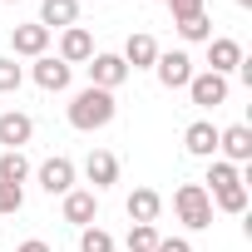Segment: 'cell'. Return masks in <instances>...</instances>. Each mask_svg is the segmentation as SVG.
Instances as JSON below:
<instances>
[{"label":"cell","mask_w":252,"mask_h":252,"mask_svg":"<svg viewBox=\"0 0 252 252\" xmlns=\"http://www.w3.org/2000/svg\"><path fill=\"white\" fill-rule=\"evenodd\" d=\"M84 178H89V188H94V193L114 188V183H119V158H114L109 149H94V154L84 158Z\"/></svg>","instance_id":"obj_15"},{"label":"cell","mask_w":252,"mask_h":252,"mask_svg":"<svg viewBox=\"0 0 252 252\" xmlns=\"http://www.w3.org/2000/svg\"><path fill=\"white\" fill-rule=\"evenodd\" d=\"M124 213H129V222H158V213H163L158 188H134L129 203H124Z\"/></svg>","instance_id":"obj_18"},{"label":"cell","mask_w":252,"mask_h":252,"mask_svg":"<svg viewBox=\"0 0 252 252\" xmlns=\"http://www.w3.org/2000/svg\"><path fill=\"white\" fill-rule=\"evenodd\" d=\"M183 149L193 158H218V124L213 119H193L183 129Z\"/></svg>","instance_id":"obj_13"},{"label":"cell","mask_w":252,"mask_h":252,"mask_svg":"<svg viewBox=\"0 0 252 252\" xmlns=\"http://www.w3.org/2000/svg\"><path fill=\"white\" fill-rule=\"evenodd\" d=\"M60 213H64L69 227H89V222L99 218V193H94V188H69V193L60 198Z\"/></svg>","instance_id":"obj_9"},{"label":"cell","mask_w":252,"mask_h":252,"mask_svg":"<svg viewBox=\"0 0 252 252\" xmlns=\"http://www.w3.org/2000/svg\"><path fill=\"white\" fill-rule=\"evenodd\" d=\"M173 10V20H188V15H203V0H163Z\"/></svg>","instance_id":"obj_27"},{"label":"cell","mask_w":252,"mask_h":252,"mask_svg":"<svg viewBox=\"0 0 252 252\" xmlns=\"http://www.w3.org/2000/svg\"><path fill=\"white\" fill-rule=\"evenodd\" d=\"M20 208H25V193L10 188V183H0V218H10V213H20Z\"/></svg>","instance_id":"obj_26"},{"label":"cell","mask_w":252,"mask_h":252,"mask_svg":"<svg viewBox=\"0 0 252 252\" xmlns=\"http://www.w3.org/2000/svg\"><path fill=\"white\" fill-rule=\"evenodd\" d=\"M20 84H25V64L15 55H5V60H0V94H15Z\"/></svg>","instance_id":"obj_25"},{"label":"cell","mask_w":252,"mask_h":252,"mask_svg":"<svg viewBox=\"0 0 252 252\" xmlns=\"http://www.w3.org/2000/svg\"><path fill=\"white\" fill-rule=\"evenodd\" d=\"M5 5H15V0H5Z\"/></svg>","instance_id":"obj_31"},{"label":"cell","mask_w":252,"mask_h":252,"mask_svg":"<svg viewBox=\"0 0 252 252\" xmlns=\"http://www.w3.org/2000/svg\"><path fill=\"white\" fill-rule=\"evenodd\" d=\"M30 79H35L45 94H64V89H69V79H74V69H69L60 55H40V60L30 64Z\"/></svg>","instance_id":"obj_7"},{"label":"cell","mask_w":252,"mask_h":252,"mask_svg":"<svg viewBox=\"0 0 252 252\" xmlns=\"http://www.w3.org/2000/svg\"><path fill=\"white\" fill-rule=\"evenodd\" d=\"M30 139H35V119L25 109H5L0 114V144L5 149H25Z\"/></svg>","instance_id":"obj_14"},{"label":"cell","mask_w":252,"mask_h":252,"mask_svg":"<svg viewBox=\"0 0 252 252\" xmlns=\"http://www.w3.org/2000/svg\"><path fill=\"white\" fill-rule=\"evenodd\" d=\"M40 25H45L50 35L79 25V0H40Z\"/></svg>","instance_id":"obj_17"},{"label":"cell","mask_w":252,"mask_h":252,"mask_svg":"<svg viewBox=\"0 0 252 252\" xmlns=\"http://www.w3.org/2000/svg\"><path fill=\"white\" fill-rule=\"evenodd\" d=\"M154 74H158L163 89H188V79H193L198 69H193V55H188V50H158Z\"/></svg>","instance_id":"obj_4"},{"label":"cell","mask_w":252,"mask_h":252,"mask_svg":"<svg viewBox=\"0 0 252 252\" xmlns=\"http://www.w3.org/2000/svg\"><path fill=\"white\" fill-rule=\"evenodd\" d=\"M124 64H129V69H154V60H158V40L149 35V30H134L129 40H124Z\"/></svg>","instance_id":"obj_16"},{"label":"cell","mask_w":252,"mask_h":252,"mask_svg":"<svg viewBox=\"0 0 252 252\" xmlns=\"http://www.w3.org/2000/svg\"><path fill=\"white\" fill-rule=\"evenodd\" d=\"M154 252H193V242H188V237H158Z\"/></svg>","instance_id":"obj_28"},{"label":"cell","mask_w":252,"mask_h":252,"mask_svg":"<svg viewBox=\"0 0 252 252\" xmlns=\"http://www.w3.org/2000/svg\"><path fill=\"white\" fill-rule=\"evenodd\" d=\"M232 183H242V168L227 163V158H208V178H203V188H208V193H222V188H232Z\"/></svg>","instance_id":"obj_19"},{"label":"cell","mask_w":252,"mask_h":252,"mask_svg":"<svg viewBox=\"0 0 252 252\" xmlns=\"http://www.w3.org/2000/svg\"><path fill=\"white\" fill-rule=\"evenodd\" d=\"M222 213H232V218H242L247 213V183H232V188H222V193H208Z\"/></svg>","instance_id":"obj_23"},{"label":"cell","mask_w":252,"mask_h":252,"mask_svg":"<svg viewBox=\"0 0 252 252\" xmlns=\"http://www.w3.org/2000/svg\"><path fill=\"white\" fill-rule=\"evenodd\" d=\"M173 213H178V222L193 227V232L213 227V198H208V188H203V183H178V193H173Z\"/></svg>","instance_id":"obj_2"},{"label":"cell","mask_w":252,"mask_h":252,"mask_svg":"<svg viewBox=\"0 0 252 252\" xmlns=\"http://www.w3.org/2000/svg\"><path fill=\"white\" fill-rule=\"evenodd\" d=\"M84 69H89V84H94V89H109V94H114L124 79L134 74L129 64H124V55H109V50H94Z\"/></svg>","instance_id":"obj_3"},{"label":"cell","mask_w":252,"mask_h":252,"mask_svg":"<svg viewBox=\"0 0 252 252\" xmlns=\"http://www.w3.org/2000/svg\"><path fill=\"white\" fill-rule=\"evenodd\" d=\"M218 158L227 163H252V129L247 124H227V129H218Z\"/></svg>","instance_id":"obj_10"},{"label":"cell","mask_w":252,"mask_h":252,"mask_svg":"<svg viewBox=\"0 0 252 252\" xmlns=\"http://www.w3.org/2000/svg\"><path fill=\"white\" fill-rule=\"evenodd\" d=\"M158 237H163V232H158L154 222H134V227H129V237H124V247H129V252H154V247H158Z\"/></svg>","instance_id":"obj_22"},{"label":"cell","mask_w":252,"mask_h":252,"mask_svg":"<svg viewBox=\"0 0 252 252\" xmlns=\"http://www.w3.org/2000/svg\"><path fill=\"white\" fill-rule=\"evenodd\" d=\"M119 242H114V232H104L99 222H89V227H79V252H114Z\"/></svg>","instance_id":"obj_24"},{"label":"cell","mask_w":252,"mask_h":252,"mask_svg":"<svg viewBox=\"0 0 252 252\" xmlns=\"http://www.w3.org/2000/svg\"><path fill=\"white\" fill-rule=\"evenodd\" d=\"M227 94H232V79H222V74H213V69H198V74L188 79V99H193L198 109H218V104H227Z\"/></svg>","instance_id":"obj_5"},{"label":"cell","mask_w":252,"mask_h":252,"mask_svg":"<svg viewBox=\"0 0 252 252\" xmlns=\"http://www.w3.org/2000/svg\"><path fill=\"white\" fill-rule=\"evenodd\" d=\"M15 252H55V247H50V242H45V237H25V242H20V247H15Z\"/></svg>","instance_id":"obj_29"},{"label":"cell","mask_w":252,"mask_h":252,"mask_svg":"<svg viewBox=\"0 0 252 252\" xmlns=\"http://www.w3.org/2000/svg\"><path fill=\"white\" fill-rule=\"evenodd\" d=\"M30 178V158L20 154V149H5L0 154V183H10V188H20Z\"/></svg>","instance_id":"obj_21"},{"label":"cell","mask_w":252,"mask_h":252,"mask_svg":"<svg viewBox=\"0 0 252 252\" xmlns=\"http://www.w3.org/2000/svg\"><path fill=\"white\" fill-rule=\"evenodd\" d=\"M237 5H242V10H252V0H237Z\"/></svg>","instance_id":"obj_30"},{"label":"cell","mask_w":252,"mask_h":252,"mask_svg":"<svg viewBox=\"0 0 252 252\" xmlns=\"http://www.w3.org/2000/svg\"><path fill=\"white\" fill-rule=\"evenodd\" d=\"M50 30L40 25V20H30V25H15L10 30V55L15 60H40V55H50Z\"/></svg>","instance_id":"obj_6"},{"label":"cell","mask_w":252,"mask_h":252,"mask_svg":"<svg viewBox=\"0 0 252 252\" xmlns=\"http://www.w3.org/2000/svg\"><path fill=\"white\" fill-rule=\"evenodd\" d=\"M35 178H40V188H45L50 198H64V193L74 188V158L55 154V158H45V163L35 168Z\"/></svg>","instance_id":"obj_8"},{"label":"cell","mask_w":252,"mask_h":252,"mask_svg":"<svg viewBox=\"0 0 252 252\" xmlns=\"http://www.w3.org/2000/svg\"><path fill=\"white\" fill-rule=\"evenodd\" d=\"M114 114H119L114 94H109V89H94V84H84V89H79V94L64 104V119H69V129H79V134L109 129V124H114Z\"/></svg>","instance_id":"obj_1"},{"label":"cell","mask_w":252,"mask_h":252,"mask_svg":"<svg viewBox=\"0 0 252 252\" xmlns=\"http://www.w3.org/2000/svg\"><path fill=\"white\" fill-rule=\"evenodd\" d=\"M69 69L74 64H89V55H94V35L84 30V25H69V30H60V50H55Z\"/></svg>","instance_id":"obj_12"},{"label":"cell","mask_w":252,"mask_h":252,"mask_svg":"<svg viewBox=\"0 0 252 252\" xmlns=\"http://www.w3.org/2000/svg\"><path fill=\"white\" fill-rule=\"evenodd\" d=\"M173 30H178L183 45H208V40H213V20H208V10H203V15H188V20H173Z\"/></svg>","instance_id":"obj_20"},{"label":"cell","mask_w":252,"mask_h":252,"mask_svg":"<svg viewBox=\"0 0 252 252\" xmlns=\"http://www.w3.org/2000/svg\"><path fill=\"white\" fill-rule=\"evenodd\" d=\"M242 60H247V55H242V45H237L232 35H213V40H208V69H213V74L232 79V69H237Z\"/></svg>","instance_id":"obj_11"}]
</instances>
